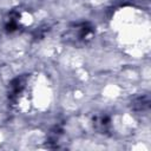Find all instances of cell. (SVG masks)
<instances>
[{"instance_id": "cell-1", "label": "cell", "mask_w": 151, "mask_h": 151, "mask_svg": "<svg viewBox=\"0 0 151 151\" xmlns=\"http://www.w3.org/2000/svg\"><path fill=\"white\" fill-rule=\"evenodd\" d=\"M26 87V78H17L12 81L9 85V98L11 99H17L21 93L24 92Z\"/></svg>"}]
</instances>
